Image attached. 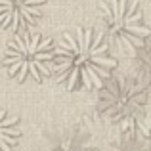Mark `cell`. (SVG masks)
Returning <instances> with one entry per match:
<instances>
[{
    "mask_svg": "<svg viewBox=\"0 0 151 151\" xmlns=\"http://www.w3.org/2000/svg\"><path fill=\"white\" fill-rule=\"evenodd\" d=\"M145 142L147 138L140 136V134H124L121 140L109 145V151H147Z\"/></svg>",
    "mask_w": 151,
    "mask_h": 151,
    "instance_id": "52a82bcc",
    "label": "cell"
},
{
    "mask_svg": "<svg viewBox=\"0 0 151 151\" xmlns=\"http://www.w3.org/2000/svg\"><path fill=\"white\" fill-rule=\"evenodd\" d=\"M19 138H21V128L17 117L0 109V151H14Z\"/></svg>",
    "mask_w": 151,
    "mask_h": 151,
    "instance_id": "8992f818",
    "label": "cell"
},
{
    "mask_svg": "<svg viewBox=\"0 0 151 151\" xmlns=\"http://www.w3.org/2000/svg\"><path fill=\"white\" fill-rule=\"evenodd\" d=\"M100 23L103 40L119 54L134 55L149 40V25L134 0H103Z\"/></svg>",
    "mask_w": 151,
    "mask_h": 151,
    "instance_id": "3957f363",
    "label": "cell"
},
{
    "mask_svg": "<svg viewBox=\"0 0 151 151\" xmlns=\"http://www.w3.org/2000/svg\"><path fill=\"white\" fill-rule=\"evenodd\" d=\"M2 63L15 81L40 82L54 67V42L48 37L23 31L8 42Z\"/></svg>",
    "mask_w": 151,
    "mask_h": 151,
    "instance_id": "277c9868",
    "label": "cell"
},
{
    "mask_svg": "<svg viewBox=\"0 0 151 151\" xmlns=\"http://www.w3.org/2000/svg\"><path fill=\"white\" fill-rule=\"evenodd\" d=\"M115 58L103 37L90 29H75L63 35L61 42L54 46L52 71L58 82L67 90H94L100 88L111 77Z\"/></svg>",
    "mask_w": 151,
    "mask_h": 151,
    "instance_id": "6da1fadb",
    "label": "cell"
},
{
    "mask_svg": "<svg viewBox=\"0 0 151 151\" xmlns=\"http://www.w3.org/2000/svg\"><path fill=\"white\" fill-rule=\"evenodd\" d=\"M98 113L122 134H140L147 138V84L138 77H107L100 86Z\"/></svg>",
    "mask_w": 151,
    "mask_h": 151,
    "instance_id": "7a4b0ae2",
    "label": "cell"
},
{
    "mask_svg": "<svg viewBox=\"0 0 151 151\" xmlns=\"http://www.w3.org/2000/svg\"><path fill=\"white\" fill-rule=\"evenodd\" d=\"M46 0H0V27L14 33L29 31L40 21Z\"/></svg>",
    "mask_w": 151,
    "mask_h": 151,
    "instance_id": "5b68a950",
    "label": "cell"
}]
</instances>
